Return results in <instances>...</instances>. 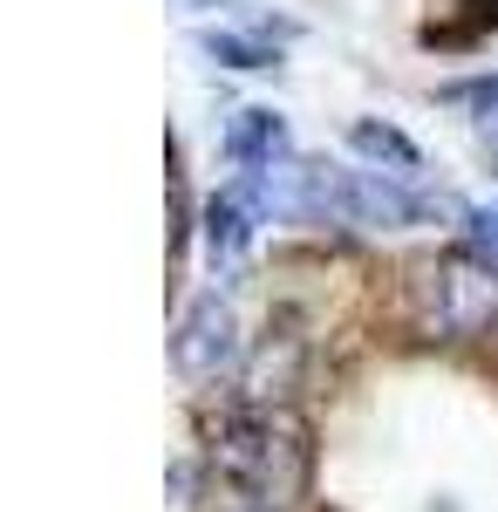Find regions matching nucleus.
I'll return each instance as SVG.
<instances>
[{"mask_svg": "<svg viewBox=\"0 0 498 512\" xmlns=\"http://www.w3.org/2000/svg\"><path fill=\"white\" fill-rule=\"evenodd\" d=\"M198 48H205L212 62H226V69H246V76H260V69H273V62H280L267 41L232 35V28H205V35H198Z\"/></svg>", "mask_w": 498, "mask_h": 512, "instance_id": "obj_8", "label": "nucleus"}, {"mask_svg": "<svg viewBox=\"0 0 498 512\" xmlns=\"http://www.w3.org/2000/svg\"><path fill=\"white\" fill-rule=\"evenodd\" d=\"M348 151H362L369 164H389V178H417L423 171V151L396 130V123H376V117H362V123H348Z\"/></svg>", "mask_w": 498, "mask_h": 512, "instance_id": "obj_6", "label": "nucleus"}, {"mask_svg": "<svg viewBox=\"0 0 498 512\" xmlns=\"http://www.w3.org/2000/svg\"><path fill=\"white\" fill-rule=\"evenodd\" d=\"M464 233H471V253H485L498 267V205H478V212H464Z\"/></svg>", "mask_w": 498, "mask_h": 512, "instance_id": "obj_9", "label": "nucleus"}, {"mask_svg": "<svg viewBox=\"0 0 498 512\" xmlns=\"http://www.w3.org/2000/svg\"><path fill=\"white\" fill-rule=\"evenodd\" d=\"M171 355H178V369H185L192 383H219L232 362H239V315H232L219 294H205L192 315L178 321Z\"/></svg>", "mask_w": 498, "mask_h": 512, "instance_id": "obj_4", "label": "nucleus"}, {"mask_svg": "<svg viewBox=\"0 0 498 512\" xmlns=\"http://www.w3.org/2000/svg\"><path fill=\"white\" fill-rule=\"evenodd\" d=\"M410 321L430 342H478L498 321V267L485 253H437L410 274Z\"/></svg>", "mask_w": 498, "mask_h": 512, "instance_id": "obj_2", "label": "nucleus"}, {"mask_svg": "<svg viewBox=\"0 0 498 512\" xmlns=\"http://www.w3.org/2000/svg\"><path fill=\"white\" fill-rule=\"evenodd\" d=\"M478 130H485V144H492V158H498V110H485V117H478Z\"/></svg>", "mask_w": 498, "mask_h": 512, "instance_id": "obj_12", "label": "nucleus"}, {"mask_svg": "<svg viewBox=\"0 0 498 512\" xmlns=\"http://www.w3.org/2000/svg\"><path fill=\"white\" fill-rule=\"evenodd\" d=\"M451 96H464V103H485V110H498V76H485V82H458Z\"/></svg>", "mask_w": 498, "mask_h": 512, "instance_id": "obj_11", "label": "nucleus"}, {"mask_svg": "<svg viewBox=\"0 0 498 512\" xmlns=\"http://www.w3.org/2000/svg\"><path fill=\"white\" fill-rule=\"evenodd\" d=\"M226 158L239 171H273V158H287V123H280V110H239L226 123Z\"/></svg>", "mask_w": 498, "mask_h": 512, "instance_id": "obj_5", "label": "nucleus"}, {"mask_svg": "<svg viewBox=\"0 0 498 512\" xmlns=\"http://www.w3.org/2000/svg\"><path fill=\"white\" fill-rule=\"evenodd\" d=\"M205 512H273L267 499H253V492H239V485H226V478H219V485H212V506Z\"/></svg>", "mask_w": 498, "mask_h": 512, "instance_id": "obj_10", "label": "nucleus"}, {"mask_svg": "<svg viewBox=\"0 0 498 512\" xmlns=\"http://www.w3.org/2000/svg\"><path fill=\"white\" fill-rule=\"evenodd\" d=\"M253 233H260V212L239 192H219L205 205V246H212V260H239L253 246Z\"/></svg>", "mask_w": 498, "mask_h": 512, "instance_id": "obj_7", "label": "nucleus"}, {"mask_svg": "<svg viewBox=\"0 0 498 512\" xmlns=\"http://www.w3.org/2000/svg\"><path fill=\"white\" fill-rule=\"evenodd\" d=\"M437 212V198L417 192L410 178L389 171H342V226H369V233H396Z\"/></svg>", "mask_w": 498, "mask_h": 512, "instance_id": "obj_3", "label": "nucleus"}, {"mask_svg": "<svg viewBox=\"0 0 498 512\" xmlns=\"http://www.w3.org/2000/svg\"><path fill=\"white\" fill-rule=\"evenodd\" d=\"M307 424L294 410H239L212 431V478L267 499L273 512L307 492Z\"/></svg>", "mask_w": 498, "mask_h": 512, "instance_id": "obj_1", "label": "nucleus"}]
</instances>
